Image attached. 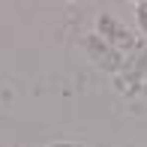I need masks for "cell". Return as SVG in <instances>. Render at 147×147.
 Listing matches in <instances>:
<instances>
[{"label": "cell", "mask_w": 147, "mask_h": 147, "mask_svg": "<svg viewBox=\"0 0 147 147\" xmlns=\"http://www.w3.org/2000/svg\"><path fill=\"white\" fill-rule=\"evenodd\" d=\"M84 54H87V60L93 66H99L102 72H111V75H117L120 69H123V51H117L114 45H108L99 33H87L84 36Z\"/></svg>", "instance_id": "2"}, {"label": "cell", "mask_w": 147, "mask_h": 147, "mask_svg": "<svg viewBox=\"0 0 147 147\" xmlns=\"http://www.w3.org/2000/svg\"><path fill=\"white\" fill-rule=\"evenodd\" d=\"M96 33H99L108 45H114L117 51H123V54H126V51H132V48H135V42H138V39L132 36V30L126 27L120 18H114L111 12H102V15L96 18Z\"/></svg>", "instance_id": "3"}, {"label": "cell", "mask_w": 147, "mask_h": 147, "mask_svg": "<svg viewBox=\"0 0 147 147\" xmlns=\"http://www.w3.org/2000/svg\"><path fill=\"white\" fill-rule=\"evenodd\" d=\"M48 147H84V144H75V141H57V144H48Z\"/></svg>", "instance_id": "5"}, {"label": "cell", "mask_w": 147, "mask_h": 147, "mask_svg": "<svg viewBox=\"0 0 147 147\" xmlns=\"http://www.w3.org/2000/svg\"><path fill=\"white\" fill-rule=\"evenodd\" d=\"M144 78H147V39H138L135 48L126 51L123 57V69L117 72V87L123 93H135Z\"/></svg>", "instance_id": "1"}, {"label": "cell", "mask_w": 147, "mask_h": 147, "mask_svg": "<svg viewBox=\"0 0 147 147\" xmlns=\"http://www.w3.org/2000/svg\"><path fill=\"white\" fill-rule=\"evenodd\" d=\"M135 21H138V27H141L144 39H147V0H141V3H135Z\"/></svg>", "instance_id": "4"}]
</instances>
